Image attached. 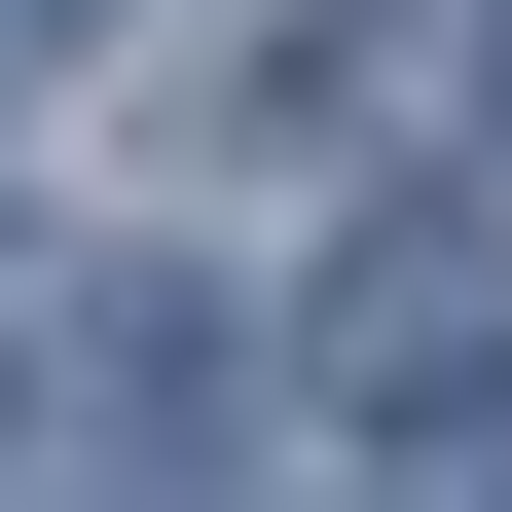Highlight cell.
<instances>
[{"mask_svg":"<svg viewBox=\"0 0 512 512\" xmlns=\"http://www.w3.org/2000/svg\"><path fill=\"white\" fill-rule=\"evenodd\" d=\"M37 37H110V0H0V74H37Z\"/></svg>","mask_w":512,"mask_h":512,"instance_id":"6da1fadb","label":"cell"}]
</instances>
